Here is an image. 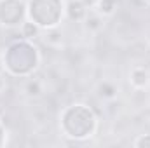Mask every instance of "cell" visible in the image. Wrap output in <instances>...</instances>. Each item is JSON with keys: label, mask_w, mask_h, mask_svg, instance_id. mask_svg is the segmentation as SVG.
I'll return each instance as SVG.
<instances>
[{"label": "cell", "mask_w": 150, "mask_h": 148, "mask_svg": "<svg viewBox=\"0 0 150 148\" xmlns=\"http://www.w3.org/2000/svg\"><path fill=\"white\" fill-rule=\"evenodd\" d=\"M38 63H40V54L37 47L26 38L9 44V47L4 52V66L14 77H26L33 73Z\"/></svg>", "instance_id": "1"}, {"label": "cell", "mask_w": 150, "mask_h": 148, "mask_svg": "<svg viewBox=\"0 0 150 148\" xmlns=\"http://www.w3.org/2000/svg\"><path fill=\"white\" fill-rule=\"evenodd\" d=\"M98 120L87 105L75 103L61 113V131L72 140H86L96 132Z\"/></svg>", "instance_id": "2"}, {"label": "cell", "mask_w": 150, "mask_h": 148, "mask_svg": "<svg viewBox=\"0 0 150 148\" xmlns=\"http://www.w3.org/2000/svg\"><path fill=\"white\" fill-rule=\"evenodd\" d=\"M26 12L28 18L42 30H51L59 25L65 12V4L63 0H30Z\"/></svg>", "instance_id": "3"}, {"label": "cell", "mask_w": 150, "mask_h": 148, "mask_svg": "<svg viewBox=\"0 0 150 148\" xmlns=\"http://www.w3.org/2000/svg\"><path fill=\"white\" fill-rule=\"evenodd\" d=\"M26 5L23 0H0V25L12 28L25 23Z\"/></svg>", "instance_id": "4"}, {"label": "cell", "mask_w": 150, "mask_h": 148, "mask_svg": "<svg viewBox=\"0 0 150 148\" xmlns=\"http://www.w3.org/2000/svg\"><path fill=\"white\" fill-rule=\"evenodd\" d=\"M129 82H131V85L136 87V89H145V87L150 84L149 70L143 68V66H136V68H133L131 73H129Z\"/></svg>", "instance_id": "5"}, {"label": "cell", "mask_w": 150, "mask_h": 148, "mask_svg": "<svg viewBox=\"0 0 150 148\" xmlns=\"http://www.w3.org/2000/svg\"><path fill=\"white\" fill-rule=\"evenodd\" d=\"M67 14L72 21H84V18L87 16V7L80 0H70L67 5Z\"/></svg>", "instance_id": "6"}, {"label": "cell", "mask_w": 150, "mask_h": 148, "mask_svg": "<svg viewBox=\"0 0 150 148\" xmlns=\"http://www.w3.org/2000/svg\"><path fill=\"white\" fill-rule=\"evenodd\" d=\"M40 26H38L37 23H33L32 19L30 21H25L23 25H21V37L26 38V40H33V38L40 37Z\"/></svg>", "instance_id": "7"}, {"label": "cell", "mask_w": 150, "mask_h": 148, "mask_svg": "<svg viewBox=\"0 0 150 148\" xmlns=\"http://www.w3.org/2000/svg\"><path fill=\"white\" fill-rule=\"evenodd\" d=\"M84 25L89 32H100L103 28V19H101V14H93V12H87V16L84 18Z\"/></svg>", "instance_id": "8"}, {"label": "cell", "mask_w": 150, "mask_h": 148, "mask_svg": "<svg viewBox=\"0 0 150 148\" xmlns=\"http://www.w3.org/2000/svg\"><path fill=\"white\" fill-rule=\"evenodd\" d=\"M98 94L101 98H105V99H113L117 96V85L110 80H103L98 85Z\"/></svg>", "instance_id": "9"}, {"label": "cell", "mask_w": 150, "mask_h": 148, "mask_svg": "<svg viewBox=\"0 0 150 148\" xmlns=\"http://www.w3.org/2000/svg\"><path fill=\"white\" fill-rule=\"evenodd\" d=\"M42 82L38 78H30L26 84H25V92L30 96V98H38L42 94Z\"/></svg>", "instance_id": "10"}, {"label": "cell", "mask_w": 150, "mask_h": 148, "mask_svg": "<svg viewBox=\"0 0 150 148\" xmlns=\"http://www.w3.org/2000/svg\"><path fill=\"white\" fill-rule=\"evenodd\" d=\"M44 42H45L47 45L59 47L61 42H63V38H61V33H59L56 28H51V30H47V33H45V37H44Z\"/></svg>", "instance_id": "11"}, {"label": "cell", "mask_w": 150, "mask_h": 148, "mask_svg": "<svg viewBox=\"0 0 150 148\" xmlns=\"http://www.w3.org/2000/svg\"><path fill=\"white\" fill-rule=\"evenodd\" d=\"M96 7L101 16H110L115 11V0H98Z\"/></svg>", "instance_id": "12"}, {"label": "cell", "mask_w": 150, "mask_h": 148, "mask_svg": "<svg viewBox=\"0 0 150 148\" xmlns=\"http://www.w3.org/2000/svg\"><path fill=\"white\" fill-rule=\"evenodd\" d=\"M134 147L136 148H150V134H142L140 138H136Z\"/></svg>", "instance_id": "13"}, {"label": "cell", "mask_w": 150, "mask_h": 148, "mask_svg": "<svg viewBox=\"0 0 150 148\" xmlns=\"http://www.w3.org/2000/svg\"><path fill=\"white\" fill-rule=\"evenodd\" d=\"M4 143H5V127L0 120V147H4Z\"/></svg>", "instance_id": "14"}, {"label": "cell", "mask_w": 150, "mask_h": 148, "mask_svg": "<svg viewBox=\"0 0 150 148\" xmlns=\"http://www.w3.org/2000/svg\"><path fill=\"white\" fill-rule=\"evenodd\" d=\"M80 2H82L86 7H94V5L98 4V0H80Z\"/></svg>", "instance_id": "15"}, {"label": "cell", "mask_w": 150, "mask_h": 148, "mask_svg": "<svg viewBox=\"0 0 150 148\" xmlns=\"http://www.w3.org/2000/svg\"><path fill=\"white\" fill-rule=\"evenodd\" d=\"M5 89V78H4V75H0V92Z\"/></svg>", "instance_id": "16"}, {"label": "cell", "mask_w": 150, "mask_h": 148, "mask_svg": "<svg viewBox=\"0 0 150 148\" xmlns=\"http://www.w3.org/2000/svg\"><path fill=\"white\" fill-rule=\"evenodd\" d=\"M134 2L140 4V5H145V4H147V0H134Z\"/></svg>", "instance_id": "17"}]
</instances>
